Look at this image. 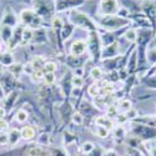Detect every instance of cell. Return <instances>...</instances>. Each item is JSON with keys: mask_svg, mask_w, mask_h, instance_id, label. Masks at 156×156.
<instances>
[{"mask_svg": "<svg viewBox=\"0 0 156 156\" xmlns=\"http://www.w3.org/2000/svg\"><path fill=\"white\" fill-rule=\"evenodd\" d=\"M20 20L29 29H37L41 25V16L35 10H31V9L23 10L20 12Z\"/></svg>", "mask_w": 156, "mask_h": 156, "instance_id": "cell-1", "label": "cell"}, {"mask_svg": "<svg viewBox=\"0 0 156 156\" xmlns=\"http://www.w3.org/2000/svg\"><path fill=\"white\" fill-rule=\"evenodd\" d=\"M100 24L106 29H119L127 25L129 20L120 15H104V18L100 20Z\"/></svg>", "mask_w": 156, "mask_h": 156, "instance_id": "cell-2", "label": "cell"}, {"mask_svg": "<svg viewBox=\"0 0 156 156\" xmlns=\"http://www.w3.org/2000/svg\"><path fill=\"white\" fill-rule=\"evenodd\" d=\"M70 20H71L75 25H79V27H81V28H86V29H90V30H95V29H96L94 21L90 19L87 15H85L84 12L73 10V11H71Z\"/></svg>", "mask_w": 156, "mask_h": 156, "instance_id": "cell-3", "label": "cell"}, {"mask_svg": "<svg viewBox=\"0 0 156 156\" xmlns=\"http://www.w3.org/2000/svg\"><path fill=\"white\" fill-rule=\"evenodd\" d=\"M119 3L118 0H101L100 2V10L101 15H116L119 12Z\"/></svg>", "mask_w": 156, "mask_h": 156, "instance_id": "cell-4", "label": "cell"}, {"mask_svg": "<svg viewBox=\"0 0 156 156\" xmlns=\"http://www.w3.org/2000/svg\"><path fill=\"white\" fill-rule=\"evenodd\" d=\"M84 2H85V0H58L55 10L56 11H64L66 9L77 8L79 5L84 4Z\"/></svg>", "mask_w": 156, "mask_h": 156, "instance_id": "cell-5", "label": "cell"}, {"mask_svg": "<svg viewBox=\"0 0 156 156\" xmlns=\"http://www.w3.org/2000/svg\"><path fill=\"white\" fill-rule=\"evenodd\" d=\"M141 9L149 18L156 16V2L155 0H144L141 4Z\"/></svg>", "mask_w": 156, "mask_h": 156, "instance_id": "cell-6", "label": "cell"}, {"mask_svg": "<svg viewBox=\"0 0 156 156\" xmlns=\"http://www.w3.org/2000/svg\"><path fill=\"white\" fill-rule=\"evenodd\" d=\"M86 50V43L83 40H76L70 46V53L74 56H81Z\"/></svg>", "mask_w": 156, "mask_h": 156, "instance_id": "cell-7", "label": "cell"}, {"mask_svg": "<svg viewBox=\"0 0 156 156\" xmlns=\"http://www.w3.org/2000/svg\"><path fill=\"white\" fill-rule=\"evenodd\" d=\"M0 34H2V39H3L5 43H10L14 31H12V28L9 27V25H3L2 30H0Z\"/></svg>", "mask_w": 156, "mask_h": 156, "instance_id": "cell-8", "label": "cell"}, {"mask_svg": "<svg viewBox=\"0 0 156 156\" xmlns=\"http://www.w3.org/2000/svg\"><path fill=\"white\" fill-rule=\"evenodd\" d=\"M95 122L99 125V126H102V127H106L108 130L109 129H112L114 127V124H112V121L109 119V118H106V116H99V118H96V120H95Z\"/></svg>", "mask_w": 156, "mask_h": 156, "instance_id": "cell-9", "label": "cell"}, {"mask_svg": "<svg viewBox=\"0 0 156 156\" xmlns=\"http://www.w3.org/2000/svg\"><path fill=\"white\" fill-rule=\"evenodd\" d=\"M30 64L33 65V68H34L35 71H36V70H43L44 65L46 64V60H45L44 58H41V56H35Z\"/></svg>", "mask_w": 156, "mask_h": 156, "instance_id": "cell-10", "label": "cell"}, {"mask_svg": "<svg viewBox=\"0 0 156 156\" xmlns=\"http://www.w3.org/2000/svg\"><path fill=\"white\" fill-rule=\"evenodd\" d=\"M20 135H21V137L23 139H25V140H30V139H33L34 136H35V130H34V127H31V126H25L21 131H20Z\"/></svg>", "mask_w": 156, "mask_h": 156, "instance_id": "cell-11", "label": "cell"}, {"mask_svg": "<svg viewBox=\"0 0 156 156\" xmlns=\"http://www.w3.org/2000/svg\"><path fill=\"white\" fill-rule=\"evenodd\" d=\"M33 36H34L33 30L29 29V28H25V29L23 30V35H21V44L25 45V44L30 43V40L33 39Z\"/></svg>", "mask_w": 156, "mask_h": 156, "instance_id": "cell-12", "label": "cell"}, {"mask_svg": "<svg viewBox=\"0 0 156 156\" xmlns=\"http://www.w3.org/2000/svg\"><path fill=\"white\" fill-rule=\"evenodd\" d=\"M9 136V144L10 145H15L16 144V142L19 141V139H20V133L18 131V130H11V131H10V134L8 135Z\"/></svg>", "mask_w": 156, "mask_h": 156, "instance_id": "cell-13", "label": "cell"}, {"mask_svg": "<svg viewBox=\"0 0 156 156\" xmlns=\"http://www.w3.org/2000/svg\"><path fill=\"white\" fill-rule=\"evenodd\" d=\"M15 15L12 14V11H9V12H5L4 15V20H3V24L4 25H9V27H11V25L15 24Z\"/></svg>", "mask_w": 156, "mask_h": 156, "instance_id": "cell-14", "label": "cell"}, {"mask_svg": "<svg viewBox=\"0 0 156 156\" xmlns=\"http://www.w3.org/2000/svg\"><path fill=\"white\" fill-rule=\"evenodd\" d=\"M0 62L6 65V66H10V65L14 64V59H12V56L9 53H5L0 55Z\"/></svg>", "mask_w": 156, "mask_h": 156, "instance_id": "cell-15", "label": "cell"}, {"mask_svg": "<svg viewBox=\"0 0 156 156\" xmlns=\"http://www.w3.org/2000/svg\"><path fill=\"white\" fill-rule=\"evenodd\" d=\"M56 69H58V65H56L55 62L49 61V62H46V64L44 65L43 71H44L45 74H46V73H55V71H56Z\"/></svg>", "mask_w": 156, "mask_h": 156, "instance_id": "cell-16", "label": "cell"}, {"mask_svg": "<svg viewBox=\"0 0 156 156\" xmlns=\"http://www.w3.org/2000/svg\"><path fill=\"white\" fill-rule=\"evenodd\" d=\"M25 156H48V154H45L41 149H39V147H33L28 151V154Z\"/></svg>", "mask_w": 156, "mask_h": 156, "instance_id": "cell-17", "label": "cell"}, {"mask_svg": "<svg viewBox=\"0 0 156 156\" xmlns=\"http://www.w3.org/2000/svg\"><path fill=\"white\" fill-rule=\"evenodd\" d=\"M28 112L25 111V110H19L18 112H16V120L19 121V122H25L28 120Z\"/></svg>", "mask_w": 156, "mask_h": 156, "instance_id": "cell-18", "label": "cell"}, {"mask_svg": "<svg viewBox=\"0 0 156 156\" xmlns=\"http://www.w3.org/2000/svg\"><path fill=\"white\" fill-rule=\"evenodd\" d=\"M44 76H45V73L43 70H36V71L33 73L31 79L34 81H40V80H44Z\"/></svg>", "mask_w": 156, "mask_h": 156, "instance_id": "cell-19", "label": "cell"}, {"mask_svg": "<svg viewBox=\"0 0 156 156\" xmlns=\"http://www.w3.org/2000/svg\"><path fill=\"white\" fill-rule=\"evenodd\" d=\"M44 81L48 85L54 84V81H55V73H46L45 76H44Z\"/></svg>", "mask_w": 156, "mask_h": 156, "instance_id": "cell-20", "label": "cell"}, {"mask_svg": "<svg viewBox=\"0 0 156 156\" xmlns=\"http://www.w3.org/2000/svg\"><path fill=\"white\" fill-rule=\"evenodd\" d=\"M125 37L127 39V40H130V41H135L136 37H137V34H136V31L134 29H130V30H127L125 33Z\"/></svg>", "mask_w": 156, "mask_h": 156, "instance_id": "cell-21", "label": "cell"}, {"mask_svg": "<svg viewBox=\"0 0 156 156\" xmlns=\"http://www.w3.org/2000/svg\"><path fill=\"white\" fill-rule=\"evenodd\" d=\"M90 75H91L94 79H101V76H102V70H101L100 68L95 66V68L91 69V71H90Z\"/></svg>", "mask_w": 156, "mask_h": 156, "instance_id": "cell-22", "label": "cell"}, {"mask_svg": "<svg viewBox=\"0 0 156 156\" xmlns=\"http://www.w3.org/2000/svg\"><path fill=\"white\" fill-rule=\"evenodd\" d=\"M87 93H89V95H91V96H98L99 93H100L99 86L95 85V84H94V85H90L89 89H87Z\"/></svg>", "mask_w": 156, "mask_h": 156, "instance_id": "cell-23", "label": "cell"}, {"mask_svg": "<svg viewBox=\"0 0 156 156\" xmlns=\"http://www.w3.org/2000/svg\"><path fill=\"white\" fill-rule=\"evenodd\" d=\"M115 50H118V44H116V43H114L112 45H110V46L105 50V53H104V55H105V58H106V56H112Z\"/></svg>", "mask_w": 156, "mask_h": 156, "instance_id": "cell-24", "label": "cell"}, {"mask_svg": "<svg viewBox=\"0 0 156 156\" xmlns=\"http://www.w3.org/2000/svg\"><path fill=\"white\" fill-rule=\"evenodd\" d=\"M71 83H73L74 87H81L83 84H84V80H83V77H80V76H74L71 79Z\"/></svg>", "mask_w": 156, "mask_h": 156, "instance_id": "cell-25", "label": "cell"}, {"mask_svg": "<svg viewBox=\"0 0 156 156\" xmlns=\"http://www.w3.org/2000/svg\"><path fill=\"white\" fill-rule=\"evenodd\" d=\"M73 121L76 124V125H81L84 122V116L80 114V112H75L73 115Z\"/></svg>", "mask_w": 156, "mask_h": 156, "instance_id": "cell-26", "label": "cell"}, {"mask_svg": "<svg viewBox=\"0 0 156 156\" xmlns=\"http://www.w3.org/2000/svg\"><path fill=\"white\" fill-rule=\"evenodd\" d=\"M108 133H109V130H108L106 127L98 126V129H96V134H98L100 137H106V136H108Z\"/></svg>", "mask_w": 156, "mask_h": 156, "instance_id": "cell-27", "label": "cell"}, {"mask_svg": "<svg viewBox=\"0 0 156 156\" xmlns=\"http://www.w3.org/2000/svg\"><path fill=\"white\" fill-rule=\"evenodd\" d=\"M120 108H121V110L122 111H130L131 110V102H130L129 100H124V101H121V104H120Z\"/></svg>", "mask_w": 156, "mask_h": 156, "instance_id": "cell-28", "label": "cell"}, {"mask_svg": "<svg viewBox=\"0 0 156 156\" xmlns=\"http://www.w3.org/2000/svg\"><path fill=\"white\" fill-rule=\"evenodd\" d=\"M114 86L112 85H106V86H104L102 89H101V93L104 94V95H110V94H112L114 93Z\"/></svg>", "mask_w": 156, "mask_h": 156, "instance_id": "cell-29", "label": "cell"}, {"mask_svg": "<svg viewBox=\"0 0 156 156\" xmlns=\"http://www.w3.org/2000/svg\"><path fill=\"white\" fill-rule=\"evenodd\" d=\"M53 27L55 28V29H61L64 25H62V20L59 18V16H55L54 19H53Z\"/></svg>", "mask_w": 156, "mask_h": 156, "instance_id": "cell-30", "label": "cell"}, {"mask_svg": "<svg viewBox=\"0 0 156 156\" xmlns=\"http://www.w3.org/2000/svg\"><path fill=\"white\" fill-rule=\"evenodd\" d=\"M94 150V145L91 144V142H85V144L83 145V151L84 152H90V151H93Z\"/></svg>", "mask_w": 156, "mask_h": 156, "instance_id": "cell-31", "label": "cell"}, {"mask_svg": "<svg viewBox=\"0 0 156 156\" xmlns=\"http://www.w3.org/2000/svg\"><path fill=\"white\" fill-rule=\"evenodd\" d=\"M23 68H24V66H21L20 64H12V65H10V66H9V69H10L12 73L20 71V70H23Z\"/></svg>", "mask_w": 156, "mask_h": 156, "instance_id": "cell-32", "label": "cell"}, {"mask_svg": "<svg viewBox=\"0 0 156 156\" xmlns=\"http://www.w3.org/2000/svg\"><path fill=\"white\" fill-rule=\"evenodd\" d=\"M106 112H108V115H109V116H114V115H116L118 110H116V106H114V105H109V108H108Z\"/></svg>", "mask_w": 156, "mask_h": 156, "instance_id": "cell-33", "label": "cell"}, {"mask_svg": "<svg viewBox=\"0 0 156 156\" xmlns=\"http://www.w3.org/2000/svg\"><path fill=\"white\" fill-rule=\"evenodd\" d=\"M23 70H24L25 73H28L29 75H33V73L35 71V70H34V68H33V65H31V64H28V65H25V66L23 68Z\"/></svg>", "mask_w": 156, "mask_h": 156, "instance_id": "cell-34", "label": "cell"}, {"mask_svg": "<svg viewBox=\"0 0 156 156\" xmlns=\"http://www.w3.org/2000/svg\"><path fill=\"white\" fill-rule=\"evenodd\" d=\"M9 141V136L6 134H0V144H6V142Z\"/></svg>", "mask_w": 156, "mask_h": 156, "instance_id": "cell-35", "label": "cell"}, {"mask_svg": "<svg viewBox=\"0 0 156 156\" xmlns=\"http://www.w3.org/2000/svg\"><path fill=\"white\" fill-rule=\"evenodd\" d=\"M127 152H129V155H131V156H141V154H140L139 151L134 150V149H129Z\"/></svg>", "mask_w": 156, "mask_h": 156, "instance_id": "cell-36", "label": "cell"}, {"mask_svg": "<svg viewBox=\"0 0 156 156\" xmlns=\"http://www.w3.org/2000/svg\"><path fill=\"white\" fill-rule=\"evenodd\" d=\"M0 130H8V122L4 120H0Z\"/></svg>", "mask_w": 156, "mask_h": 156, "instance_id": "cell-37", "label": "cell"}, {"mask_svg": "<svg viewBox=\"0 0 156 156\" xmlns=\"http://www.w3.org/2000/svg\"><path fill=\"white\" fill-rule=\"evenodd\" d=\"M115 134H116V136H119V137H121V136H124V130H122L121 127H119V129H116V131H115Z\"/></svg>", "mask_w": 156, "mask_h": 156, "instance_id": "cell-38", "label": "cell"}, {"mask_svg": "<svg viewBox=\"0 0 156 156\" xmlns=\"http://www.w3.org/2000/svg\"><path fill=\"white\" fill-rule=\"evenodd\" d=\"M83 73H84V70H83V68H77L76 70H75V76H83Z\"/></svg>", "mask_w": 156, "mask_h": 156, "instance_id": "cell-39", "label": "cell"}, {"mask_svg": "<svg viewBox=\"0 0 156 156\" xmlns=\"http://www.w3.org/2000/svg\"><path fill=\"white\" fill-rule=\"evenodd\" d=\"M4 116H5V110L3 108H0V120H3Z\"/></svg>", "mask_w": 156, "mask_h": 156, "instance_id": "cell-40", "label": "cell"}, {"mask_svg": "<svg viewBox=\"0 0 156 156\" xmlns=\"http://www.w3.org/2000/svg\"><path fill=\"white\" fill-rule=\"evenodd\" d=\"M105 156H116V154H115V151H108L105 154Z\"/></svg>", "mask_w": 156, "mask_h": 156, "instance_id": "cell-41", "label": "cell"}, {"mask_svg": "<svg viewBox=\"0 0 156 156\" xmlns=\"http://www.w3.org/2000/svg\"><path fill=\"white\" fill-rule=\"evenodd\" d=\"M151 155H152V156H156V147H154V149H152V152H151Z\"/></svg>", "mask_w": 156, "mask_h": 156, "instance_id": "cell-42", "label": "cell"}, {"mask_svg": "<svg viewBox=\"0 0 156 156\" xmlns=\"http://www.w3.org/2000/svg\"><path fill=\"white\" fill-rule=\"evenodd\" d=\"M0 51H2V44H0Z\"/></svg>", "mask_w": 156, "mask_h": 156, "instance_id": "cell-43", "label": "cell"}]
</instances>
